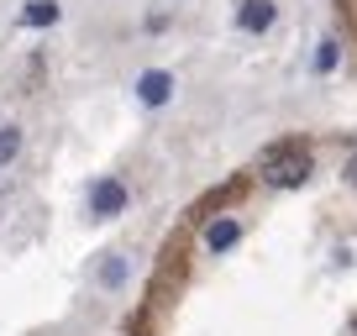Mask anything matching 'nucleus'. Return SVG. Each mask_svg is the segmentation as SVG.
Masks as SVG:
<instances>
[{
	"label": "nucleus",
	"mask_w": 357,
	"mask_h": 336,
	"mask_svg": "<svg viewBox=\"0 0 357 336\" xmlns=\"http://www.w3.org/2000/svg\"><path fill=\"white\" fill-rule=\"evenodd\" d=\"M257 168H263V184H273V190H300L315 174L310 147H305L300 137H284V142L263 147V153H257Z\"/></svg>",
	"instance_id": "obj_1"
},
{
	"label": "nucleus",
	"mask_w": 357,
	"mask_h": 336,
	"mask_svg": "<svg viewBox=\"0 0 357 336\" xmlns=\"http://www.w3.org/2000/svg\"><path fill=\"white\" fill-rule=\"evenodd\" d=\"M126 200H132V194H126L121 179H95V184H89V215H95V221H111V215H121Z\"/></svg>",
	"instance_id": "obj_2"
},
{
	"label": "nucleus",
	"mask_w": 357,
	"mask_h": 336,
	"mask_svg": "<svg viewBox=\"0 0 357 336\" xmlns=\"http://www.w3.org/2000/svg\"><path fill=\"white\" fill-rule=\"evenodd\" d=\"M137 100L153 105V111L168 105V100H174V74H168V68H147V74L137 79Z\"/></svg>",
	"instance_id": "obj_3"
},
{
	"label": "nucleus",
	"mask_w": 357,
	"mask_h": 336,
	"mask_svg": "<svg viewBox=\"0 0 357 336\" xmlns=\"http://www.w3.org/2000/svg\"><path fill=\"white\" fill-rule=\"evenodd\" d=\"M273 16H279L273 0H242V6H236V26H242V32H268Z\"/></svg>",
	"instance_id": "obj_4"
},
{
	"label": "nucleus",
	"mask_w": 357,
	"mask_h": 336,
	"mask_svg": "<svg viewBox=\"0 0 357 336\" xmlns=\"http://www.w3.org/2000/svg\"><path fill=\"white\" fill-rule=\"evenodd\" d=\"M236 236H242V226H236L231 215H221V221H211V226H205V247H211V252H231V247H236Z\"/></svg>",
	"instance_id": "obj_5"
},
{
	"label": "nucleus",
	"mask_w": 357,
	"mask_h": 336,
	"mask_svg": "<svg viewBox=\"0 0 357 336\" xmlns=\"http://www.w3.org/2000/svg\"><path fill=\"white\" fill-rule=\"evenodd\" d=\"M58 22V0H26L22 6V26H53Z\"/></svg>",
	"instance_id": "obj_6"
},
{
	"label": "nucleus",
	"mask_w": 357,
	"mask_h": 336,
	"mask_svg": "<svg viewBox=\"0 0 357 336\" xmlns=\"http://www.w3.org/2000/svg\"><path fill=\"white\" fill-rule=\"evenodd\" d=\"M22 153V126H0V168H11Z\"/></svg>",
	"instance_id": "obj_7"
},
{
	"label": "nucleus",
	"mask_w": 357,
	"mask_h": 336,
	"mask_svg": "<svg viewBox=\"0 0 357 336\" xmlns=\"http://www.w3.org/2000/svg\"><path fill=\"white\" fill-rule=\"evenodd\" d=\"M100 284H105V289H121V284H126V258L111 252V258L100 263Z\"/></svg>",
	"instance_id": "obj_8"
},
{
	"label": "nucleus",
	"mask_w": 357,
	"mask_h": 336,
	"mask_svg": "<svg viewBox=\"0 0 357 336\" xmlns=\"http://www.w3.org/2000/svg\"><path fill=\"white\" fill-rule=\"evenodd\" d=\"M331 68H336V37H326L315 47V74H331Z\"/></svg>",
	"instance_id": "obj_9"
},
{
	"label": "nucleus",
	"mask_w": 357,
	"mask_h": 336,
	"mask_svg": "<svg viewBox=\"0 0 357 336\" xmlns=\"http://www.w3.org/2000/svg\"><path fill=\"white\" fill-rule=\"evenodd\" d=\"M352 184H357V158H352Z\"/></svg>",
	"instance_id": "obj_10"
}]
</instances>
